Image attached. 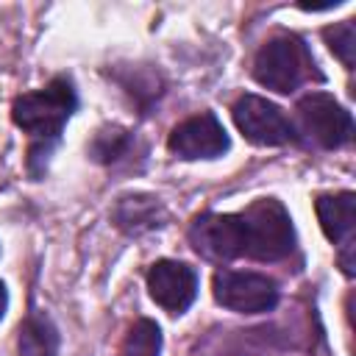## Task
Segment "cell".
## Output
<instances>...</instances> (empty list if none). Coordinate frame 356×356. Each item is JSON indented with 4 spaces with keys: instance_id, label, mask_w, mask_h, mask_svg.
<instances>
[{
    "instance_id": "5bb4252c",
    "label": "cell",
    "mask_w": 356,
    "mask_h": 356,
    "mask_svg": "<svg viewBox=\"0 0 356 356\" xmlns=\"http://www.w3.org/2000/svg\"><path fill=\"white\" fill-rule=\"evenodd\" d=\"M159 353H161V328L147 317L136 320L122 339L120 356H159Z\"/></svg>"
},
{
    "instance_id": "9c48e42d",
    "label": "cell",
    "mask_w": 356,
    "mask_h": 356,
    "mask_svg": "<svg viewBox=\"0 0 356 356\" xmlns=\"http://www.w3.org/2000/svg\"><path fill=\"white\" fill-rule=\"evenodd\" d=\"M150 298L170 314H181L197 298V273L186 261L161 259L147 270Z\"/></svg>"
},
{
    "instance_id": "9a60e30c",
    "label": "cell",
    "mask_w": 356,
    "mask_h": 356,
    "mask_svg": "<svg viewBox=\"0 0 356 356\" xmlns=\"http://www.w3.org/2000/svg\"><path fill=\"white\" fill-rule=\"evenodd\" d=\"M331 53L350 70L353 67V53H356V22L353 19H345V22H337L331 28L323 31Z\"/></svg>"
},
{
    "instance_id": "3957f363",
    "label": "cell",
    "mask_w": 356,
    "mask_h": 356,
    "mask_svg": "<svg viewBox=\"0 0 356 356\" xmlns=\"http://www.w3.org/2000/svg\"><path fill=\"white\" fill-rule=\"evenodd\" d=\"M239 217L245 231V256L256 261H281L295 250V225L281 200L259 197Z\"/></svg>"
},
{
    "instance_id": "ba28073f",
    "label": "cell",
    "mask_w": 356,
    "mask_h": 356,
    "mask_svg": "<svg viewBox=\"0 0 356 356\" xmlns=\"http://www.w3.org/2000/svg\"><path fill=\"white\" fill-rule=\"evenodd\" d=\"M170 153H175L178 159L195 161V159H217L231 147L228 131L222 128V122L217 120V114L203 111L195 114L184 122H178L167 139Z\"/></svg>"
},
{
    "instance_id": "4fadbf2b",
    "label": "cell",
    "mask_w": 356,
    "mask_h": 356,
    "mask_svg": "<svg viewBox=\"0 0 356 356\" xmlns=\"http://www.w3.org/2000/svg\"><path fill=\"white\" fill-rule=\"evenodd\" d=\"M134 145V134L122 125H103L97 128V134L89 142V156L97 164H117L120 159L128 156Z\"/></svg>"
},
{
    "instance_id": "8992f818",
    "label": "cell",
    "mask_w": 356,
    "mask_h": 356,
    "mask_svg": "<svg viewBox=\"0 0 356 356\" xmlns=\"http://www.w3.org/2000/svg\"><path fill=\"white\" fill-rule=\"evenodd\" d=\"M298 117L303 131L320 145V147H342L353 139V117L345 106L334 100V95L325 92H309L298 100Z\"/></svg>"
},
{
    "instance_id": "5b68a950",
    "label": "cell",
    "mask_w": 356,
    "mask_h": 356,
    "mask_svg": "<svg viewBox=\"0 0 356 356\" xmlns=\"http://www.w3.org/2000/svg\"><path fill=\"white\" fill-rule=\"evenodd\" d=\"M211 292L222 309L236 314H264L278 306V284L250 270H217Z\"/></svg>"
},
{
    "instance_id": "30bf717a",
    "label": "cell",
    "mask_w": 356,
    "mask_h": 356,
    "mask_svg": "<svg viewBox=\"0 0 356 356\" xmlns=\"http://www.w3.org/2000/svg\"><path fill=\"white\" fill-rule=\"evenodd\" d=\"M111 220L120 231H125L128 236H139V234H147L159 225H164L167 214H164V206L159 197L153 195H122L117 203H114V211H111Z\"/></svg>"
},
{
    "instance_id": "277c9868",
    "label": "cell",
    "mask_w": 356,
    "mask_h": 356,
    "mask_svg": "<svg viewBox=\"0 0 356 356\" xmlns=\"http://www.w3.org/2000/svg\"><path fill=\"white\" fill-rule=\"evenodd\" d=\"M231 114L242 136L259 147H284L300 139L295 122L284 114V108L261 95H242L234 103Z\"/></svg>"
},
{
    "instance_id": "7c38bea8",
    "label": "cell",
    "mask_w": 356,
    "mask_h": 356,
    "mask_svg": "<svg viewBox=\"0 0 356 356\" xmlns=\"http://www.w3.org/2000/svg\"><path fill=\"white\" fill-rule=\"evenodd\" d=\"M17 353L19 356H56L58 353V328L44 312H31L22 320Z\"/></svg>"
},
{
    "instance_id": "6da1fadb",
    "label": "cell",
    "mask_w": 356,
    "mask_h": 356,
    "mask_svg": "<svg viewBox=\"0 0 356 356\" xmlns=\"http://www.w3.org/2000/svg\"><path fill=\"white\" fill-rule=\"evenodd\" d=\"M78 108V92L70 75H56L47 86L36 92H25L11 106V120L17 128L31 134L28 147V170L33 178H39L47 167V159L53 147L61 139L64 125Z\"/></svg>"
},
{
    "instance_id": "8fae6325",
    "label": "cell",
    "mask_w": 356,
    "mask_h": 356,
    "mask_svg": "<svg viewBox=\"0 0 356 356\" xmlns=\"http://www.w3.org/2000/svg\"><path fill=\"white\" fill-rule=\"evenodd\" d=\"M317 220L328 242L345 245L350 242L353 225H356V195L353 192H334V195H320L314 200Z\"/></svg>"
},
{
    "instance_id": "7a4b0ae2",
    "label": "cell",
    "mask_w": 356,
    "mask_h": 356,
    "mask_svg": "<svg viewBox=\"0 0 356 356\" xmlns=\"http://www.w3.org/2000/svg\"><path fill=\"white\" fill-rule=\"evenodd\" d=\"M253 78L278 95H289L298 86L314 81H323V72L317 70L314 56L295 33H281L267 39L256 58H253Z\"/></svg>"
},
{
    "instance_id": "2e32d148",
    "label": "cell",
    "mask_w": 356,
    "mask_h": 356,
    "mask_svg": "<svg viewBox=\"0 0 356 356\" xmlns=\"http://www.w3.org/2000/svg\"><path fill=\"white\" fill-rule=\"evenodd\" d=\"M6 309H8V289H6V284L0 281V320H3Z\"/></svg>"
},
{
    "instance_id": "52a82bcc",
    "label": "cell",
    "mask_w": 356,
    "mask_h": 356,
    "mask_svg": "<svg viewBox=\"0 0 356 356\" xmlns=\"http://www.w3.org/2000/svg\"><path fill=\"white\" fill-rule=\"evenodd\" d=\"M189 245L209 261H234L245 256V231L239 214H197L189 225Z\"/></svg>"
}]
</instances>
